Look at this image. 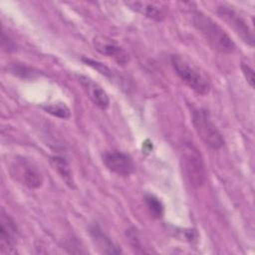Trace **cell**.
I'll list each match as a JSON object with an SVG mask.
<instances>
[{
    "instance_id": "cell-14",
    "label": "cell",
    "mask_w": 255,
    "mask_h": 255,
    "mask_svg": "<svg viewBox=\"0 0 255 255\" xmlns=\"http://www.w3.org/2000/svg\"><path fill=\"white\" fill-rule=\"evenodd\" d=\"M44 111L54 117L60 118V119H68L71 116V111L68 108V106L65 103L62 102H57V103H52L49 105H46L43 107Z\"/></svg>"
},
{
    "instance_id": "cell-4",
    "label": "cell",
    "mask_w": 255,
    "mask_h": 255,
    "mask_svg": "<svg viewBox=\"0 0 255 255\" xmlns=\"http://www.w3.org/2000/svg\"><path fill=\"white\" fill-rule=\"evenodd\" d=\"M10 172L12 177L21 184L35 189L42 185L43 175L37 165L30 159L17 156L11 163Z\"/></svg>"
},
{
    "instance_id": "cell-12",
    "label": "cell",
    "mask_w": 255,
    "mask_h": 255,
    "mask_svg": "<svg viewBox=\"0 0 255 255\" xmlns=\"http://www.w3.org/2000/svg\"><path fill=\"white\" fill-rule=\"evenodd\" d=\"M91 236L102 253L106 254H118L121 253V249L115 242L100 228L99 225H93L90 228Z\"/></svg>"
},
{
    "instance_id": "cell-11",
    "label": "cell",
    "mask_w": 255,
    "mask_h": 255,
    "mask_svg": "<svg viewBox=\"0 0 255 255\" xmlns=\"http://www.w3.org/2000/svg\"><path fill=\"white\" fill-rule=\"evenodd\" d=\"M126 4L131 10L154 21H161L165 17L164 9L158 3H155V2L133 1V2H127Z\"/></svg>"
},
{
    "instance_id": "cell-10",
    "label": "cell",
    "mask_w": 255,
    "mask_h": 255,
    "mask_svg": "<svg viewBox=\"0 0 255 255\" xmlns=\"http://www.w3.org/2000/svg\"><path fill=\"white\" fill-rule=\"evenodd\" d=\"M77 80L82 86L86 95L98 108H100L101 110H106L109 107V96L98 83L84 75H78Z\"/></svg>"
},
{
    "instance_id": "cell-9",
    "label": "cell",
    "mask_w": 255,
    "mask_h": 255,
    "mask_svg": "<svg viewBox=\"0 0 255 255\" xmlns=\"http://www.w3.org/2000/svg\"><path fill=\"white\" fill-rule=\"evenodd\" d=\"M93 45L102 55L113 58L121 65L128 64V55L115 40L107 36H97L93 40Z\"/></svg>"
},
{
    "instance_id": "cell-16",
    "label": "cell",
    "mask_w": 255,
    "mask_h": 255,
    "mask_svg": "<svg viewBox=\"0 0 255 255\" xmlns=\"http://www.w3.org/2000/svg\"><path fill=\"white\" fill-rule=\"evenodd\" d=\"M9 70L11 71L12 74L17 75L18 77L24 78V79H28V78H35L38 76V71H35L33 68L27 67L25 65H21V64H12L9 67Z\"/></svg>"
},
{
    "instance_id": "cell-2",
    "label": "cell",
    "mask_w": 255,
    "mask_h": 255,
    "mask_svg": "<svg viewBox=\"0 0 255 255\" xmlns=\"http://www.w3.org/2000/svg\"><path fill=\"white\" fill-rule=\"evenodd\" d=\"M170 62L180 80L199 95H207L210 91V79L206 73L189 59L181 55H172Z\"/></svg>"
},
{
    "instance_id": "cell-5",
    "label": "cell",
    "mask_w": 255,
    "mask_h": 255,
    "mask_svg": "<svg viewBox=\"0 0 255 255\" xmlns=\"http://www.w3.org/2000/svg\"><path fill=\"white\" fill-rule=\"evenodd\" d=\"M183 166L189 181L194 186H200L205 180V167L199 150L190 143H185L182 149Z\"/></svg>"
},
{
    "instance_id": "cell-3",
    "label": "cell",
    "mask_w": 255,
    "mask_h": 255,
    "mask_svg": "<svg viewBox=\"0 0 255 255\" xmlns=\"http://www.w3.org/2000/svg\"><path fill=\"white\" fill-rule=\"evenodd\" d=\"M192 124L197 134L207 146L213 149H218L223 146V135L213 123L209 113L206 110H194L192 113Z\"/></svg>"
},
{
    "instance_id": "cell-15",
    "label": "cell",
    "mask_w": 255,
    "mask_h": 255,
    "mask_svg": "<svg viewBox=\"0 0 255 255\" xmlns=\"http://www.w3.org/2000/svg\"><path fill=\"white\" fill-rule=\"evenodd\" d=\"M144 202L150 214L155 218H160L163 215V205L161 201L152 194H146L144 196Z\"/></svg>"
},
{
    "instance_id": "cell-8",
    "label": "cell",
    "mask_w": 255,
    "mask_h": 255,
    "mask_svg": "<svg viewBox=\"0 0 255 255\" xmlns=\"http://www.w3.org/2000/svg\"><path fill=\"white\" fill-rule=\"evenodd\" d=\"M103 162L109 170L122 176L130 175L135 168L132 158L120 150H108L103 154Z\"/></svg>"
},
{
    "instance_id": "cell-6",
    "label": "cell",
    "mask_w": 255,
    "mask_h": 255,
    "mask_svg": "<svg viewBox=\"0 0 255 255\" xmlns=\"http://www.w3.org/2000/svg\"><path fill=\"white\" fill-rule=\"evenodd\" d=\"M217 14L234 30L244 43L251 47L254 46L255 39L253 31L247 21L239 13L226 5H219L217 7Z\"/></svg>"
},
{
    "instance_id": "cell-19",
    "label": "cell",
    "mask_w": 255,
    "mask_h": 255,
    "mask_svg": "<svg viewBox=\"0 0 255 255\" xmlns=\"http://www.w3.org/2000/svg\"><path fill=\"white\" fill-rule=\"evenodd\" d=\"M1 45H2V48L7 52H11L16 49L13 41L8 36L5 35L4 31H2V35H1Z\"/></svg>"
},
{
    "instance_id": "cell-1",
    "label": "cell",
    "mask_w": 255,
    "mask_h": 255,
    "mask_svg": "<svg viewBox=\"0 0 255 255\" xmlns=\"http://www.w3.org/2000/svg\"><path fill=\"white\" fill-rule=\"evenodd\" d=\"M192 23L212 49L223 54L234 52L236 46L232 39L210 17L200 11H194L192 14Z\"/></svg>"
},
{
    "instance_id": "cell-17",
    "label": "cell",
    "mask_w": 255,
    "mask_h": 255,
    "mask_svg": "<svg viewBox=\"0 0 255 255\" xmlns=\"http://www.w3.org/2000/svg\"><path fill=\"white\" fill-rule=\"evenodd\" d=\"M82 61H83L84 63H86L87 65L91 66L92 68L96 69L100 74H102V75H104V76H106V77H108V78L114 79V77H115L114 72H113L109 67H107L106 65H104L103 63H100V62H98V61H95V60H92V59H89V58H83Z\"/></svg>"
},
{
    "instance_id": "cell-13",
    "label": "cell",
    "mask_w": 255,
    "mask_h": 255,
    "mask_svg": "<svg viewBox=\"0 0 255 255\" xmlns=\"http://www.w3.org/2000/svg\"><path fill=\"white\" fill-rule=\"evenodd\" d=\"M51 163H52L53 167L55 168V170H57L59 175L63 178L65 183L69 187L75 188L73 172H72L71 166H70L69 162L66 160V158H64L63 156H60V155H54L51 157Z\"/></svg>"
},
{
    "instance_id": "cell-18",
    "label": "cell",
    "mask_w": 255,
    "mask_h": 255,
    "mask_svg": "<svg viewBox=\"0 0 255 255\" xmlns=\"http://www.w3.org/2000/svg\"><path fill=\"white\" fill-rule=\"evenodd\" d=\"M241 70H242V73H243L247 83L253 88L254 87V71H253V69L249 65L242 63Z\"/></svg>"
},
{
    "instance_id": "cell-7",
    "label": "cell",
    "mask_w": 255,
    "mask_h": 255,
    "mask_svg": "<svg viewBox=\"0 0 255 255\" xmlns=\"http://www.w3.org/2000/svg\"><path fill=\"white\" fill-rule=\"evenodd\" d=\"M18 238L19 229L16 222L2 208L0 212V253H14Z\"/></svg>"
}]
</instances>
